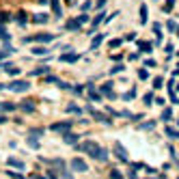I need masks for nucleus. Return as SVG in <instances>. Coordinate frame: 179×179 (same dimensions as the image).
<instances>
[{"label":"nucleus","instance_id":"obj_28","mask_svg":"<svg viewBox=\"0 0 179 179\" xmlns=\"http://www.w3.org/2000/svg\"><path fill=\"white\" fill-rule=\"evenodd\" d=\"M110 179H123L119 170H110Z\"/></svg>","mask_w":179,"mask_h":179},{"label":"nucleus","instance_id":"obj_41","mask_svg":"<svg viewBox=\"0 0 179 179\" xmlns=\"http://www.w3.org/2000/svg\"><path fill=\"white\" fill-rule=\"evenodd\" d=\"M86 19H89V15H80V17H78V22H80V24H84Z\"/></svg>","mask_w":179,"mask_h":179},{"label":"nucleus","instance_id":"obj_22","mask_svg":"<svg viewBox=\"0 0 179 179\" xmlns=\"http://www.w3.org/2000/svg\"><path fill=\"white\" fill-rule=\"evenodd\" d=\"M170 117H173V110H170V108H166V110L162 112V119H164V121H168Z\"/></svg>","mask_w":179,"mask_h":179},{"label":"nucleus","instance_id":"obj_9","mask_svg":"<svg viewBox=\"0 0 179 179\" xmlns=\"http://www.w3.org/2000/svg\"><path fill=\"white\" fill-rule=\"evenodd\" d=\"M50 5H52L54 15H56V17H61V2H58V0H50Z\"/></svg>","mask_w":179,"mask_h":179},{"label":"nucleus","instance_id":"obj_32","mask_svg":"<svg viewBox=\"0 0 179 179\" xmlns=\"http://www.w3.org/2000/svg\"><path fill=\"white\" fill-rule=\"evenodd\" d=\"M9 17H11L9 13H0V24H2V22H9Z\"/></svg>","mask_w":179,"mask_h":179},{"label":"nucleus","instance_id":"obj_29","mask_svg":"<svg viewBox=\"0 0 179 179\" xmlns=\"http://www.w3.org/2000/svg\"><path fill=\"white\" fill-rule=\"evenodd\" d=\"M0 39H5V41L9 39V35H7V33H5V28H2V24H0Z\"/></svg>","mask_w":179,"mask_h":179},{"label":"nucleus","instance_id":"obj_33","mask_svg":"<svg viewBox=\"0 0 179 179\" xmlns=\"http://www.w3.org/2000/svg\"><path fill=\"white\" fill-rule=\"evenodd\" d=\"M67 112H80V108H78V106H73V104H71V106H67Z\"/></svg>","mask_w":179,"mask_h":179},{"label":"nucleus","instance_id":"obj_2","mask_svg":"<svg viewBox=\"0 0 179 179\" xmlns=\"http://www.w3.org/2000/svg\"><path fill=\"white\" fill-rule=\"evenodd\" d=\"M9 89L15 91V93H24V91H28V89H30V84H28L26 80H13V82L9 84Z\"/></svg>","mask_w":179,"mask_h":179},{"label":"nucleus","instance_id":"obj_37","mask_svg":"<svg viewBox=\"0 0 179 179\" xmlns=\"http://www.w3.org/2000/svg\"><path fill=\"white\" fill-rule=\"evenodd\" d=\"M17 19H19V24H26V13H19Z\"/></svg>","mask_w":179,"mask_h":179},{"label":"nucleus","instance_id":"obj_31","mask_svg":"<svg viewBox=\"0 0 179 179\" xmlns=\"http://www.w3.org/2000/svg\"><path fill=\"white\" fill-rule=\"evenodd\" d=\"M28 145H30V147H33V149H39V142H37V140H35V138H28Z\"/></svg>","mask_w":179,"mask_h":179},{"label":"nucleus","instance_id":"obj_19","mask_svg":"<svg viewBox=\"0 0 179 179\" xmlns=\"http://www.w3.org/2000/svg\"><path fill=\"white\" fill-rule=\"evenodd\" d=\"M33 19H35L37 24H43V22H47V15H43V13H39V15H35Z\"/></svg>","mask_w":179,"mask_h":179},{"label":"nucleus","instance_id":"obj_43","mask_svg":"<svg viewBox=\"0 0 179 179\" xmlns=\"http://www.w3.org/2000/svg\"><path fill=\"white\" fill-rule=\"evenodd\" d=\"M106 5V0H97V7H104Z\"/></svg>","mask_w":179,"mask_h":179},{"label":"nucleus","instance_id":"obj_42","mask_svg":"<svg viewBox=\"0 0 179 179\" xmlns=\"http://www.w3.org/2000/svg\"><path fill=\"white\" fill-rule=\"evenodd\" d=\"M61 179H73V177H71V175H67V173L63 170V173H61Z\"/></svg>","mask_w":179,"mask_h":179},{"label":"nucleus","instance_id":"obj_15","mask_svg":"<svg viewBox=\"0 0 179 179\" xmlns=\"http://www.w3.org/2000/svg\"><path fill=\"white\" fill-rule=\"evenodd\" d=\"M22 110H24V112H33V110H35V106L30 104V101H24V104H22Z\"/></svg>","mask_w":179,"mask_h":179},{"label":"nucleus","instance_id":"obj_20","mask_svg":"<svg viewBox=\"0 0 179 179\" xmlns=\"http://www.w3.org/2000/svg\"><path fill=\"white\" fill-rule=\"evenodd\" d=\"M89 97H91V99H97V101H99V93H97V91H95L93 86H89Z\"/></svg>","mask_w":179,"mask_h":179},{"label":"nucleus","instance_id":"obj_6","mask_svg":"<svg viewBox=\"0 0 179 179\" xmlns=\"http://www.w3.org/2000/svg\"><path fill=\"white\" fill-rule=\"evenodd\" d=\"M71 168H73V170H78V173H84V170H86L89 166H86V162H84V160H80V158H75V160L71 162Z\"/></svg>","mask_w":179,"mask_h":179},{"label":"nucleus","instance_id":"obj_4","mask_svg":"<svg viewBox=\"0 0 179 179\" xmlns=\"http://www.w3.org/2000/svg\"><path fill=\"white\" fill-rule=\"evenodd\" d=\"M114 153H117V158L121 162H127V151H125V147L121 142H114Z\"/></svg>","mask_w":179,"mask_h":179},{"label":"nucleus","instance_id":"obj_1","mask_svg":"<svg viewBox=\"0 0 179 179\" xmlns=\"http://www.w3.org/2000/svg\"><path fill=\"white\" fill-rule=\"evenodd\" d=\"M78 149H80V151H84V153H89L91 158H95V160H99V162H106V160H108L106 149H101L95 140H84V142H80V145H78Z\"/></svg>","mask_w":179,"mask_h":179},{"label":"nucleus","instance_id":"obj_27","mask_svg":"<svg viewBox=\"0 0 179 179\" xmlns=\"http://www.w3.org/2000/svg\"><path fill=\"white\" fill-rule=\"evenodd\" d=\"M33 52L41 56V54H47V50H45V47H35V50H33Z\"/></svg>","mask_w":179,"mask_h":179},{"label":"nucleus","instance_id":"obj_5","mask_svg":"<svg viewBox=\"0 0 179 179\" xmlns=\"http://www.w3.org/2000/svg\"><path fill=\"white\" fill-rule=\"evenodd\" d=\"M71 130V123L69 121H63V123H54L52 125V132H63V134H67Z\"/></svg>","mask_w":179,"mask_h":179},{"label":"nucleus","instance_id":"obj_21","mask_svg":"<svg viewBox=\"0 0 179 179\" xmlns=\"http://www.w3.org/2000/svg\"><path fill=\"white\" fill-rule=\"evenodd\" d=\"M101 41H104V35H97V37L93 39V43H91V45H93V47H97V45H99Z\"/></svg>","mask_w":179,"mask_h":179},{"label":"nucleus","instance_id":"obj_40","mask_svg":"<svg viewBox=\"0 0 179 179\" xmlns=\"http://www.w3.org/2000/svg\"><path fill=\"white\" fill-rule=\"evenodd\" d=\"M11 177H13V179H26V177H22L19 173H11Z\"/></svg>","mask_w":179,"mask_h":179},{"label":"nucleus","instance_id":"obj_35","mask_svg":"<svg viewBox=\"0 0 179 179\" xmlns=\"http://www.w3.org/2000/svg\"><path fill=\"white\" fill-rule=\"evenodd\" d=\"M138 78H140V80H147V71H145V69L138 71Z\"/></svg>","mask_w":179,"mask_h":179},{"label":"nucleus","instance_id":"obj_18","mask_svg":"<svg viewBox=\"0 0 179 179\" xmlns=\"http://www.w3.org/2000/svg\"><path fill=\"white\" fill-rule=\"evenodd\" d=\"M140 22H142V24H147V7H145V5L140 7Z\"/></svg>","mask_w":179,"mask_h":179},{"label":"nucleus","instance_id":"obj_30","mask_svg":"<svg viewBox=\"0 0 179 179\" xmlns=\"http://www.w3.org/2000/svg\"><path fill=\"white\" fill-rule=\"evenodd\" d=\"M119 45H121V39H112V41H110V47H112V50L119 47Z\"/></svg>","mask_w":179,"mask_h":179},{"label":"nucleus","instance_id":"obj_44","mask_svg":"<svg viewBox=\"0 0 179 179\" xmlns=\"http://www.w3.org/2000/svg\"><path fill=\"white\" fill-rule=\"evenodd\" d=\"M5 121H7V119H5V117H2V114H0V123H5Z\"/></svg>","mask_w":179,"mask_h":179},{"label":"nucleus","instance_id":"obj_24","mask_svg":"<svg viewBox=\"0 0 179 179\" xmlns=\"http://www.w3.org/2000/svg\"><path fill=\"white\" fill-rule=\"evenodd\" d=\"M162 82H164V80H162V78H160V75H158V78H156V80H153V89H160V86H162Z\"/></svg>","mask_w":179,"mask_h":179},{"label":"nucleus","instance_id":"obj_25","mask_svg":"<svg viewBox=\"0 0 179 179\" xmlns=\"http://www.w3.org/2000/svg\"><path fill=\"white\" fill-rule=\"evenodd\" d=\"M136 97V91H127L125 95H123V99H134Z\"/></svg>","mask_w":179,"mask_h":179},{"label":"nucleus","instance_id":"obj_16","mask_svg":"<svg viewBox=\"0 0 179 179\" xmlns=\"http://www.w3.org/2000/svg\"><path fill=\"white\" fill-rule=\"evenodd\" d=\"M5 69H7V73H9V75H17V73H19V69H17V67H13V65H7Z\"/></svg>","mask_w":179,"mask_h":179},{"label":"nucleus","instance_id":"obj_11","mask_svg":"<svg viewBox=\"0 0 179 179\" xmlns=\"http://www.w3.org/2000/svg\"><path fill=\"white\" fill-rule=\"evenodd\" d=\"M61 61L63 63H75V61H78V54H63Z\"/></svg>","mask_w":179,"mask_h":179},{"label":"nucleus","instance_id":"obj_39","mask_svg":"<svg viewBox=\"0 0 179 179\" xmlns=\"http://www.w3.org/2000/svg\"><path fill=\"white\" fill-rule=\"evenodd\" d=\"M142 130H153V123H142Z\"/></svg>","mask_w":179,"mask_h":179},{"label":"nucleus","instance_id":"obj_14","mask_svg":"<svg viewBox=\"0 0 179 179\" xmlns=\"http://www.w3.org/2000/svg\"><path fill=\"white\" fill-rule=\"evenodd\" d=\"M138 47L142 50V52H151V47H153V45H151V43H147V41H140V43H138Z\"/></svg>","mask_w":179,"mask_h":179},{"label":"nucleus","instance_id":"obj_13","mask_svg":"<svg viewBox=\"0 0 179 179\" xmlns=\"http://www.w3.org/2000/svg\"><path fill=\"white\" fill-rule=\"evenodd\" d=\"M9 166H15V168H24V162H22V160H15V158H9Z\"/></svg>","mask_w":179,"mask_h":179},{"label":"nucleus","instance_id":"obj_17","mask_svg":"<svg viewBox=\"0 0 179 179\" xmlns=\"http://www.w3.org/2000/svg\"><path fill=\"white\" fill-rule=\"evenodd\" d=\"M104 15H106V13H97V17H93V28H97L99 22H104Z\"/></svg>","mask_w":179,"mask_h":179},{"label":"nucleus","instance_id":"obj_8","mask_svg":"<svg viewBox=\"0 0 179 179\" xmlns=\"http://www.w3.org/2000/svg\"><path fill=\"white\" fill-rule=\"evenodd\" d=\"M80 26H82V24H80L78 19H71V22H67V24H65V28H67V30H78Z\"/></svg>","mask_w":179,"mask_h":179},{"label":"nucleus","instance_id":"obj_7","mask_svg":"<svg viewBox=\"0 0 179 179\" xmlns=\"http://www.w3.org/2000/svg\"><path fill=\"white\" fill-rule=\"evenodd\" d=\"M15 104H9V101H0V112H13Z\"/></svg>","mask_w":179,"mask_h":179},{"label":"nucleus","instance_id":"obj_45","mask_svg":"<svg viewBox=\"0 0 179 179\" xmlns=\"http://www.w3.org/2000/svg\"><path fill=\"white\" fill-rule=\"evenodd\" d=\"M0 89H5V86H2V84H0Z\"/></svg>","mask_w":179,"mask_h":179},{"label":"nucleus","instance_id":"obj_3","mask_svg":"<svg viewBox=\"0 0 179 179\" xmlns=\"http://www.w3.org/2000/svg\"><path fill=\"white\" fill-rule=\"evenodd\" d=\"M52 39H54V35H43V33H41V35H35V37H26V39H24V43H28V41H30V43H33V41L47 43V41H52Z\"/></svg>","mask_w":179,"mask_h":179},{"label":"nucleus","instance_id":"obj_36","mask_svg":"<svg viewBox=\"0 0 179 179\" xmlns=\"http://www.w3.org/2000/svg\"><path fill=\"white\" fill-rule=\"evenodd\" d=\"M151 101H153V95L147 93V95H145V104H151Z\"/></svg>","mask_w":179,"mask_h":179},{"label":"nucleus","instance_id":"obj_26","mask_svg":"<svg viewBox=\"0 0 179 179\" xmlns=\"http://www.w3.org/2000/svg\"><path fill=\"white\" fill-rule=\"evenodd\" d=\"M173 7H175V2H173V0H166V5H164V11H173Z\"/></svg>","mask_w":179,"mask_h":179},{"label":"nucleus","instance_id":"obj_23","mask_svg":"<svg viewBox=\"0 0 179 179\" xmlns=\"http://www.w3.org/2000/svg\"><path fill=\"white\" fill-rule=\"evenodd\" d=\"M47 71V67H37L35 71H33V75H41V73H45Z\"/></svg>","mask_w":179,"mask_h":179},{"label":"nucleus","instance_id":"obj_38","mask_svg":"<svg viewBox=\"0 0 179 179\" xmlns=\"http://www.w3.org/2000/svg\"><path fill=\"white\" fill-rule=\"evenodd\" d=\"M119 71H123V65H117V67H112V73H119Z\"/></svg>","mask_w":179,"mask_h":179},{"label":"nucleus","instance_id":"obj_34","mask_svg":"<svg viewBox=\"0 0 179 179\" xmlns=\"http://www.w3.org/2000/svg\"><path fill=\"white\" fill-rule=\"evenodd\" d=\"M166 134H168V136H173V138H177V136H179L175 130H170V127H166Z\"/></svg>","mask_w":179,"mask_h":179},{"label":"nucleus","instance_id":"obj_12","mask_svg":"<svg viewBox=\"0 0 179 179\" xmlns=\"http://www.w3.org/2000/svg\"><path fill=\"white\" fill-rule=\"evenodd\" d=\"M63 140H65V142H69V145H75V140H78V136H75V134H69V132H67V134L63 136Z\"/></svg>","mask_w":179,"mask_h":179},{"label":"nucleus","instance_id":"obj_10","mask_svg":"<svg viewBox=\"0 0 179 179\" xmlns=\"http://www.w3.org/2000/svg\"><path fill=\"white\" fill-rule=\"evenodd\" d=\"M93 112V117L97 119V121H101V123H110V119L106 117V114H101V112H97V110H91Z\"/></svg>","mask_w":179,"mask_h":179}]
</instances>
